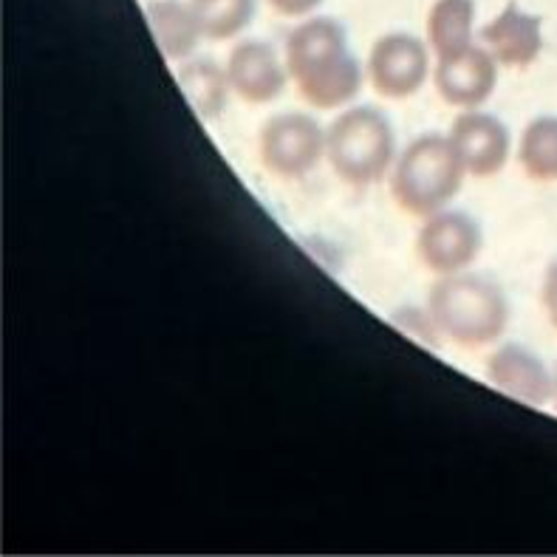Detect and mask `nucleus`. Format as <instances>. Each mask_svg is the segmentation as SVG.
Segmentation results:
<instances>
[{"mask_svg":"<svg viewBox=\"0 0 557 557\" xmlns=\"http://www.w3.org/2000/svg\"><path fill=\"white\" fill-rule=\"evenodd\" d=\"M286 71L311 108L332 111L362 88V69L334 17H309L286 40Z\"/></svg>","mask_w":557,"mask_h":557,"instance_id":"f257e3e1","label":"nucleus"},{"mask_svg":"<svg viewBox=\"0 0 557 557\" xmlns=\"http://www.w3.org/2000/svg\"><path fill=\"white\" fill-rule=\"evenodd\" d=\"M428 311L442 337L459 348L490 346L509 323V304L493 281L481 275H442L428 292Z\"/></svg>","mask_w":557,"mask_h":557,"instance_id":"f03ea898","label":"nucleus"},{"mask_svg":"<svg viewBox=\"0 0 557 557\" xmlns=\"http://www.w3.org/2000/svg\"><path fill=\"white\" fill-rule=\"evenodd\" d=\"M465 164L453 150L450 136L424 134L405 148L396 159L391 176V196L408 215L431 219L450 205V198L461 190Z\"/></svg>","mask_w":557,"mask_h":557,"instance_id":"7ed1b4c3","label":"nucleus"},{"mask_svg":"<svg viewBox=\"0 0 557 557\" xmlns=\"http://www.w3.org/2000/svg\"><path fill=\"white\" fill-rule=\"evenodd\" d=\"M396 153L394 125L371 106L348 108L325 131V156L351 187H371L388 173Z\"/></svg>","mask_w":557,"mask_h":557,"instance_id":"20e7f679","label":"nucleus"},{"mask_svg":"<svg viewBox=\"0 0 557 557\" xmlns=\"http://www.w3.org/2000/svg\"><path fill=\"white\" fill-rule=\"evenodd\" d=\"M261 162L281 178H304L325 156V134L309 113H277L263 122Z\"/></svg>","mask_w":557,"mask_h":557,"instance_id":"39448f33","label":"nucleus"},{"mask_svg":"<svg viewBox=\"0 0 557 557\" xmlns=\"http://www.w3.org/2000/svg\"><path fill=\"white\" fill-rule=\"evenodd\" d=\"M481 252V226L467 212L442 210L424 219L417 235V255L436 275L465 272Z\"/></svg>","mask_w":557,"mask_h":557,"instance_id":"423d86ee","label":"nucleus"},{"mask_svg":"<svg viewBox=\"0 0 557 557\" xmlns=\"http://www.w3.org/2000/svg\"><path fill=\"white\" fill-rule=\"evenodd\" d=\"M428 71H431L428 46L405 32H391L380 37L368 57L371 85L380 97L388 99L413 97L428 79Z\"/></svg>","mask_w":557,"mask_h":557,"instance_id":"0eeeda50","label":"nucleus"},{"mask_svg":"<svg viewBox=\"0 0 557 557\" xmlns=\"http://www.w3.org/2000/svg\"><path fill=\"white\" fill-rule=\"evenodd\" d=\"M450 145L470 176L490 178L502 173L509 159V131L498 116L484 111H465L450 127Z\"/></svg>","mask_w":557,"mask_h":557,"instance_id":"6e6552de","label":"nucleus"},{"mask_svg":"<svg viewBox=\"0 0 557 557\" xmlns=\"http://www.w3.org/2000/svg\"><path fill=\"white\" fill-rule=\"evenodd\" d=\"M436 91L450 108L475 111L493 97L498 83V63L487 49L470 46L461 54L445 57L436 65Z\"/></svg>","mask_w":557,"mask_h":557,"instance_id":"1a4fd4ad","label":"nucleus"},{"mask_svg":"<svg viewBox=\"0 0 557 557\" xmlns=\"http://www.w3.org/2000/svg\"><path fill=\"white\" fill-rule=\"evenodd\" d=\"M286 60L277 57V49L267 40H240L226 60L230 85L240 99L252 106H267L286 88Z\"/></svg>","mask_w":557,"mask_h":557,"instance_id":"9d476101","label":"nucleus"},{"mask_svg":"<svg viewBox=\"0 0 557 557\" xmlns=\"http://www.w3.org/2000/svg\"><path fill=\"white\" fill-rule=\"evenodd\" d=\"M487 380L495 388L527 405H546L555 396V380L530 348L507 343L487 360Z\"/></svg>","mask_w":557,"mask_h":557,"instance_id":"9b49d317","label":"nucleus"},{"mask_svg":"<svg viewBox=\"0 0 557 557\" xmlns=\"http://www.w3.org/2000/svg\"><path fill=\"white\" fill-rule=\"evenodd\" d=\"M484 49L495 57V63L509 69H527L544 49L541 37V17L523 12L518 3H507L504 12L481 28Z\"/></svg>","mask_w":557,"mask_h":557,"instance_id":"f8f14e48","label":"nucleus"},{"mask_svg":"<svg viewBox=\"0 0 557 557\" xmlns=\"http://www.w3.org/2000/svg\"><path fill=\"white\" fill-rule=\"evenodd\" d=\"M150 32L168 60H184L196 51L201 40V26L196 21L190 3L182 0H148L145 3Z\"/></svg>","mask_w":557,"mask_h":557,"instance_id":"ddd939ff","label":"nucleus"},{"mask_svg":"<svg viewBox=\"0 0 557 557\" xmlns=\"http://www.w3.org/2000/svg\"><path fill=\"white\" fill-rule=\"evenodd\" d=\"M178 85H182L184 97L193 106V111L201 120L212 122L219 120L221 113L226 111V97H230V74L221 69L215 60L201 57V60H190L178 69Z\"/></svg>","mask_w":557,"mask_h":557,"instance_id":"4468645a","label":"nucleus"},{"mask_svg":"<svg viewBox=\"0 0 557 557\" xmlns=\"http://www.w3.org/2000/svg\"><path fill=\"white\" fill-rule=\"evenodd\" d=\"M473 17L475 3L473 0H436L428 12V40L438 60L445 57L461 54L473 42Z\"/></svg>","mask_w":557,"mask_h":557,"instance_id":"2eb2a0df","label":"nucleus"},{"mask_svg":"<svg viewBox=\"0 0 557 557\" xmlns=\"http://www.w3.org/2000/svg\"><path fill=\"white\" fill-rule=\"evenodd\" d=\"M518 162L532 182H557V116H537L523 127Z\"/></svg>","mask_w":557,"mask_h":557,"instance_id":"dca6fc26","label":"nucleus"},{"mask_svg":"<svg viewBox=\"0 0 557 557\" xmlns=\"http://www.w3.org/2000/svg\"><path fill=\"white\" fill-rule=\"evenodd\" d=\"M207 40H233L255 17V0H190Z\"/></svg>","mask_w":557,"mask_h":557,"instance_id":"f3484780","label":"nucleus"},{"mask_svg":"<svg viewBox=\"0 0 557 557\" xmlns=\"http://www.w3.org/2000/svg\"><path fill=\"white\" fill-rule=\"evenodd\" d=\"M391 323L396 329H403L405 334H410L413 339H419L422 346L428 348H438L442 346V332H438L436 320L431 318V311H419V309H399L391 318Z\"/></svg>","mask_w":557,"mask_h":557,"instance_id":"a211bd4d","label":"nucleus"},{"mask_svg":"<svg viewBox=\"0 0 557 557\" xmlns=\"http://www.w3.org/2000/svg\"><path fill=\"white\" fill-rule=\"evenodd\" d=\"M541 306H544L552 329L557 332V258L546 267L544 281H541Z\"/></svg>","mask_w":557,"mask_h":557,"instance_id":"6ab92c4d","label":"nucleus"},{"mask_svg":"<svg viewBox=\"0 0 557 557\" xmlns=\"http://www.w3.org/2000/svg\"><path fill=\"white\" fill-rule=\"evenodd\" d=\"M323 0H269V7L283 17H306L320 7Z\"/></svg>","mask_w":557,"mask_h":557,"instance_id":"aec40b11","label":"nucleus"},{"mask_svg":"<svg viewBox=\"0 0 557 557\" xmlns=\"http://www.w3.org/2000/svg\"><path fill=\"white\" fill-rule=\"evenodd\" d=\"M555 403H557V374H555Z\"/></svg>","mask_w":557,"mask_h":557,"instance_id":"412c9836","label":"nucleus"}]
</instances>
